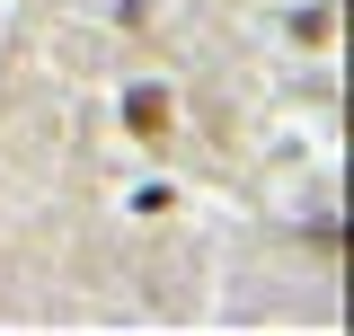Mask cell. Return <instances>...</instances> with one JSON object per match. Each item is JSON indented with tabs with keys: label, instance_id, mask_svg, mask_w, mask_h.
Listing matches in <instances>:
<instances>
[{
	"label": "cell",
	"instance_id": "cell-1",
	"mask_svg": "<svg viewBox=\"0 0 354 336\" xmlns=\"http://www.w3.org/2000/svg\"><path fill=\"white\" fill-rule=\"evenodd\" d=\"M124 124H133V142L160 151V142H169V97H160V88H133V97H124Z\"/></svg>",
	"mask_w": 354,
	"mask_h": 336
}]
</instances>
